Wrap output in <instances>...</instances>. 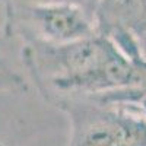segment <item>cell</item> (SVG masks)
I'll return each mask as SVG.
<instances>
[{"label":"cell","mask_w":146,"mask_h":146,"mask_svg":"<svg viewBox=\"0 0 146 146\" xmlns=\"http://www.w3.org/2000/svg\"><path fill=\"white\" fill-rule=\"evenodd\" d=\"M21 60L42 100L54 107L146 86V58L131 62L98 32L67 44L22 42Z\"/></svg>","instance_id":"6da1fadb"},{"label":"cell","mask_w":146,"mask_h":146,"mask_svg":"<svg viewBox=\"0 0 146 146\" xmlns=\"http://www.w3.org/2000/svg\"><path fill=\"white\" fill-rule=\"evenodd\" d=\"M56 108L69 120L66 146H146V117L133 105L78 98Z\"/></svg>","instance_id":"7a4b0ae2"},{"label":"cell","mask_w":146,"mask_h":146,"mask_svg":"<svg viewBox=\"0 0 146 146\" xmlns=\"http://www.w3.org/2000/svg\"><path fill=\"white\" fill-rule=\"evenodd\" d=\"M3 34L22 42H75L96 34L95 21L76 3L21 5L3 7Z\"/></svg>","instance_id":"3957f363"},{"label":"cell","mask_w":146,"mask_h":146,"mask_svg":"<svg viewBox=\"0 0 146 146\" xmlns=\"http://www.w3.org/2000/svg\"><path fill=\"white\" fill-rule=\"evenodd\" d=\"M95 27L96 32L110 40L131 35L146 57V0H100Z\"/></svg>","instance_id":"277c9868"},{"label":"cell","mask_w":146,"mask_h":146,"mask_svg":"<svg viewBox=\"0 0 146 146\" xmlns=\"http://www.w3.org/2000/svg\"><path fill=\"white\" fill-rule=\"evenodd\" d=\"M94 100H98L102 102H113V104H124V105H133L139 108L146 117V86L145 88H127L115 91L111 94H105L95 96Z\"/></svg>","instance_id":"5b68a950"},{"label":"cell","mask_w":146,"mask_h":146,"mask_svg":"<svg viewBox=\"0 0 146 146\" xmlns=\"http://www.w3.org/2000/svg\"><path fill=\"white\" fill-rule=\"evenodd\" d=\"M28 82L0 56V94H27Z\"/></svg>","instance_id":"8992f818"},{"label":"cell","mask_w":146,"mask_h":146,"mask_svg":"<svg viewBox=\"0 0 146 146\" xmlns=\"http://www.w3.org/2000/svg\"><path fill=\"white\" fill-rule=\"evenodd\" d=\"M73 3L80 6L95 21V12H96V7H98V5H100V0H73Z\"/></svg>","instance_id":"52a82bcc"}]
</instances>
